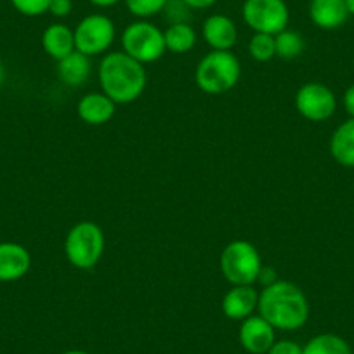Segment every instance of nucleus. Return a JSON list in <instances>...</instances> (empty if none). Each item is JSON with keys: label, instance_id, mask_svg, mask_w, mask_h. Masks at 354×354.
<instances>
[{"label": "nucleus", "instance_id": "f257e3e1", "mask_svg": "<svg viewBox=\"0 0 354 354\" xmlns=\"http://www.w3.org/2000/svg\"><path fill=\"white\" fill-rule=\"evenodd\" d=\"M309 301L299 285L287 280H277L270 287L259 292L257 315L274 330L281 332H295L308 323Z\"/></svg>", "mask_w": 354, "mask_h": 354}, {"label": "nucleus", "instance_id": "f03ea898", "mask_svg": "<svg viewBox=\"0 0 354 354\" xmlns=\"http://www.w3.org/2000/svg\"><path fill=\"white\" fill-rule=\"evenodd\" d=\"M101 93L117 104H131L142 96L148 75L145 64L136 61L124 50H111L103 56L97 66Z\"/></svg>", "mask_w": 354, "mask_h": 354}, {"label": "nucleus", "instance_id": "7ed1b4c3", "mask_svg": "<svg viewBox=\"0 0 354 354\" xmlns=\"http://www.w3.org/2000/svg\"><path fill=\"white\" fill-rule=\"evenodd\" d=\"M241 63L231 50H210L196 64L195 82L202 93L221 96L240 82Z\"/></svg>", "mask_w": 354, "mask_h": 354}, {"label": "nucleus", "instance_id": "20e7f679", "mask_svg": "<svg viewBox=\"0 0 354 354\" xmlns=\"http://www.w3.org/2000/svg\"><path fill=\"white\" fill-rule=\"evenodd\" d=\"M106 247V236L100 224L93 221H80L66 233L64 255L77 270H93L101 261Z\"/></svg>", "mask_w": 354, "mask_h": 354}, {"label": "nucleus", "instance_id": "39448f33", "mask_svg": "<svg viewBox=\"0 0 354 354\" xmlns=\"http://www.w3.org/2000/svg\"><path fill=\"white\" fill-rule=\"evenodd\" d=\"M219 268L230 285H255L262 268L261 252L250 241L233 240L221 252Z\"/></svg>", "mask_w": 354, "mask_h": 354}, {"label": "nucleus", "instance_id": "423d86ee", "mask_svg": "<svg viewBox=\"0 0 354 354\" xmlns=\"http://www.w3.org/2000/svg\"><path fill=\"white\" fill-rule=\"evenodd\" d=\"M122 50L141 64L156 63L167 53L163 30L148 19H136L122 32Z\"/></svg>", "mask_w": 354, "mask_h": 354}, {"label": "nucleus", "instance_id": "0eeeda50", "mask_svg": "<svg viewBox=\"0 0 354 354\" xmlns=\"http://www.w3.org/2000/svg\"><path fill=\"white\" fill-rule=\"evenodd\" d=\"M75 49L88 57L104 56L117 39L115 21L106 15L93 12L77 23L73 28Z\"/></svg>", "mask_w": 354, "mask_h": 354}, {"label": "nucleus", "instance_id": "6e6552de", "mask_svg": "<svg viewBox=\"0 0 354 354\" xmlns=\"http://www.w3.org/2000/svg\"><path fill=\"white\" fill-rule=\"evenodd\" d=\"M241 18L254 33L278 35L288 28L290 9L285 0H245Z\"/></svg>", "mask_w": 354, "mask_h": 354}, {"label": "nucleus", "instance_id": "1a4fd4ad", "mask_svg": "<svg viewBox=\"0 0 354 354\" xmlns=\"http://www.w3.org/2000/svg\"><path fill=\"white\" fill-rule=\"evenodd\" d=\"M295 110L309 122H325L333 117L337 110V97L328 85L322 82H308L295 93Z\"/></svg>", "mask_w": 354, "mask_h": 354}, {"label": "nucleus", "instance_id": "9d476101", "mask_svg": "<svg viewBox=\"0 0 354 354\" xmlns=\"http://www.w3.org/2000/svg\"><path fill=\"white\" fill-rule=\"evenodd\" d=\"M238 340L248 354H268L277 340V330L261 315H252L240 322Z\"/></svg>", "mask_w": 354, "mask_h": 354}, {"label": "nucleus", "instance_id": "9b49d317", "mask_svg": "<svg viewBox=\"0 0 354 354\" xmlns=\"http://www.w3.org/2000/svg\"><path fill=\"white\" fill-rule=\"evenodd\" d=\"M32 268V255L28 248L16 241L0 243V281L11 283L28 274Z\"/></svg>", "mask_w": 354, "mask_h": 354}, {"label": "nucleus", "instance_id": "f8f14e48", "mask_svg": "<svg viewBox=\"0 0 354 354\" xmlns=\"http://www.w3.org/2000/svg\"><path fill=\"white\" fill-rule=\"evenodd\" d=\"M202 39L210 50H231L238 44V26L230 16L210 15L202 25Z\"/></svg>", "mask_w": 354, "mask_h": 354}, {"label": "nucleus", "instance_id": "ddd939ff", "mask_svg": "<svg viewBox=\"0 0 354 354\" xmlns=\"http://www.w3.org/2000/svg\"><path fill=\"white\" fill-rule=\"evenodd\" d=\"M259 292L254 285H231L223 297L224 316L233 322H243L257 311Z\"/></svg>", "mask_w": 354, "mask_h": 354}, {"label": "nucleus", "instance_id": "4468645a", "mask_svg": "<svg viewBox=\"0 0 354 354\" xmlns=\"http://www.w3.org/2000/svg\"><path fill=\"white\" fill-rule=\"evenodd\" d=\"M118 104L111 101L106 94L100 93H87L78 100L77 115L80 120L93 127L108 124L117 113Z\"/></svg>", "mask_w": 354, "mask_h": 354}, {"label": "nucleus", "instance_id": "2eb2a0df", "mask_svg": "<svg viewBox=\"0 0 354 354\" xmlns=\"http://www.w3.org/2000/svg\"><path fill=\"white\" fill-rule=\"evenodd\" d=\"M308 15L319 30H337L349 18L346 0H309Z\"/></svg>", "mask_w": 354, "mask_h": 354}, {"label": "nucleus", "instance_id": "dca6fc26", "mask_svg": "<svg viewBox=\"0 0 354 354\" xmlns=\"http://www.w3.org/2000/svg\"><path fill=\"white\" fill-rule=\"evenodd\" d=\"M42 49L54 61H61L75 53L73 30L64 23H53L42 33Z\"/></svg>", "mask_w": 354, "mask_h": 354}, {"label": "nucleus", "instance_id": "f3484780", "mask_svg": "<svg viewBox=\"0 0 354 354\" xmlns=\"http://www.w3.org/2000/svg\"><path fill=\"white\" fill-rule=\"evenodd\" d=\"M91 73H93L91 57L78 50L71 53L64 59L57 61V77L68 87H80V85L87 84Z\"/></svg>", "mask_w": 354, "mask_h": 354}, {"label": "nucleus", "instance_id": "a211bd4d", "mask_svg": "<svg viewBox=\"0 0 354 354\" xmlns=\"http://www.w3.org/2000/svg\"><path fill=\"white\" fill-rule=\"evenodd\" d=\"M328 149L339 165L354 169V118H347L333 131Z\"/></svg>", "mask_w": 354, "mask_h": 354}, {"label": "nucleus", "instance_id": "6ab92c4d", "mask_svg": "<svg viewBox=\"0 0 354 354\" xmlns=\"http://www.w3.org/2000/svg\"><path fill=\"white\" fill-rule=\"evenodd\" d=\"M163 39H165L167 53L186 54L195 49L198 42V33L193 28L192 23H176L163 30Z\"/></svg>", "mask_w": 354, "mask_h": 354}, {"label": "nucleus", "instance_id": "aec40b11", "mask_svg": "<svg viewBox=\"0 0 354 354\" xmlns=\"http://www.w3.org/2000/svg\"><path fill=\"white\" fill-rule=\"evenodd\" d=\"M302 354H353L346 339L335 333H319L302 346Z\"/></svg>", "mask_w": 354, "mask_h": 354}, {"label": "nucleus", "instance_id": "412c9836", "mask_svg": "<svg viewBox=\"0 0 354 354\" xmlns=\"http://www.w3.org/2000/svg\"><path fill=\"white\" fill-rule=\"evenodd\" d=\"M274 46H277V57L292 61L302 56L306 49V40L302 33H299L297 30L285 28L283 32L274 35Z\"/></svg>", "mask_w": 354, "mask_h": 354}, {"label": "nucleus", "instance_id": "4be33fe9", "mask_svg": "<svg viewBox=\"0 0 354 354\" xmlns=\"http://www.w3.org/2000/svg\"><path fill=\"white\" fill-rule=\"evenodd\" d=\"M248 54L257 63H268L277 56L274 35L268 33H254L248 40Z\"/></svg>", "mask_w": 354, "mask_h": 354}, {"label": "nucleus", "instance_id": "5701e85b", "mask_svg": "<svg viewBox=\"0 0 354 354\" xmlns=\"http://www.w3.org/2000/svg\"><path fill=\"white\" fill-rule=\"evenodd\" d=\"M124 4L134 18L149 19L156 15H162L167 0H124Z\"/></svg>", "mask_w": 354, "mask_h": 354}, {"label": "nucleus", "instance_id": "b1692460", "mask_svg": "<svg viewBox=\"0 0 354 354\" xmlns=\"http://www.w3.org/2000/svg\"><path fill=\"white\" fill-rule=\"evenodd\" d=\"M162 15L165 16L169 25H176V23H189L193 11L185 4V0H167Z\"/></svg>", "mask_w": 354, "mask_h": 354}, {"label": "nucleus", "instance_id": "393cba45", "mask_svg": "<svg viewBox=\"0 0 354 354\" xmlns=\"http://www.w3.org/2000/svg\"><path fill=\"white\" fill-rule=\"evenodd\" d=\"M12 8L23 16L28 18H37L49 11L50 0H9Z\"/></svg>", "mask_w": 354, "mask_h": 354}, {"label": "nucleus", "instance_id": "a878e982", "mask_svg": "<svg viewBox=\"0 0 354 354\" xmlns=\"http://www.w3.org/2000/svg\"><path fill=\"white\" fill-rule=\"evenodd\" d=\"M268 354H302V346L290 339L274 340V344L268 351Z\"/></svg>", "mask_w": 354, "mask_h": 354}, {"label": "nucleus", "instance_id": "bb28decb", "mask_svg": "<svg viewBox=\"0 0 354 354\" xmlns=\"http://www.w3.org/2000/svg\"><path fill=\"white\" fill-rule=\"evenodd\" d=\"M47 12L57 19L68 18L73 12V0H50Z\"/></svg>", "mask_w": 354, "mask_h": 354}, {"label": "nucleus", "instance_id": "cd10ccee", "mask_svg": "<svg viewBox=\"0 0 354 354\" xmlns=\"http://www.w3.org/2000/svg\"><path fill=\"white\" fill-rule=\"evenodd\" d=\"M277 280H278L277 270H274V268H271V266L262 264L261 271H259L257 283L264 288V287H270V285H273Z\"/></svg>", "mask_w": 354, "mask_h": 354}, {"label": "nucleus", "instance_id": "c85d7f7f", "mask_svg": "<svg viewBox=\"0 0 354 354\" xmlns=\"http://www.w3.org/2000/svg\"><path fill=\"white\" fill-rule=\"evenodd\" d=\"M342 104L346 113L349 115V118H354V84L346 88V93H344L342 97Z\"/></svg>", "mask_w": 354, "mask_h": 354}, {"label": "nucleus", "instance_id": "c756f323", "mask_svg": "<svg viewBox=\"0 0 354 354\" xmlns=\"http://www.w3.org/2000/svg\"><path fill=\"white\" fill-rule=\"evenodd\" d=\"M185 4L192 11H205V9H210L212 6H216L217 0H185Z\"/></svg>", "mask_w": 354, "mask_h": 354}, {"label": "nucleus", "instance_id": "7c9ffc66", "mask_svg": "<svg viewBox=\"0 0 354 354\" xmlns=\"http://www.w3.org/2000/svg\"><path fill=\"white\" fill-rule=\"evenodd\" d=\"M94 8L100 9H108V8H115L117 4H120L122 0H88Z\"/></svg>", "mask_w": 354, "mask_h": 354}, {"label": "nucleus", "instance_id": "2f4dec72", "mask_svg": "<svg viewBox=\"0 0 354 354\" xmlns=\"http://www.w3.org/2000/svg\"><path fill=\"white\" fill-rule=\"evenodd\" d=\"M4 82H6V66L4 63L0 61V87L4 85Z\"/></svg>", "mask_w": 354, "mask_h": 354}, {"label": "nucleus", "instance_id": "473e14b6", "mask_svg": "<svg viewBox=\"0 0 354 354\" xmlns=\"http://www.w3.org/2000/svg\"><path fill=\"white\" fill-rule=\"evenodd\" d=\"M347 11H349V16H354V0H346Z\"/></svg>", "mask_w": 354, "mask_h": 354}, {"label": "nucleus", "instance_id": "72a5a7b5", "mask_svg": "<svg viewBox=\"0 0 354 354\" xmlns=\"http://www.w3.org/2000/svg\"><path fill=\"white\" fill-rule=\"evenodd\" d=\"M61 354H88L87 351H82V349H70V351H64Z\"/></svg>", "mask_w": 354, "mask_h": 354}]
</instances>
